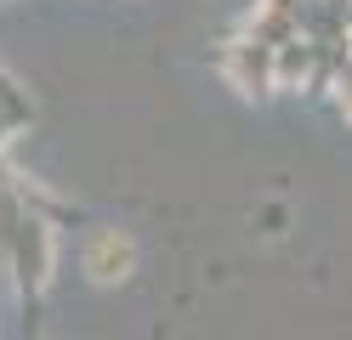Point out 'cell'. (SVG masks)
Wrapping results in <instances>:
<instances>
[{
  "instance_id": "277c9868",
  "label": "cell",
  "mask_w": 352,
  "mask_h": 340,
  "mask_svg": "<svg viewBox=\"0 0 352 340\" xmlns=\"http://www.w3.org/2000/svg\"><path fill=\"white\" fill-rule=\"evenodd\" d=\"M307 6H313V0H256V12H250V23H245V29L278 45V40L301 34V23H307Z\"/></svg>"
},
{
  "instance_id": "5b68a950",
  "label": "cell",
  "mask_w": 352,
  "mask_h": 340,
  "mask_svg": "<svg viewBox=\"0 0 352 340\" xmlns=\"http://www.w3.org/2000/svg\"><path fill=\"white\" fill-rule=\"evenodd\" d=\"M29 97H23V85H17L6 68H0V153H6V142H12V131H23L29 125Z\"/></svg>"
},
{
  "instance_id": "7a4b0ae2",
  "label": "cell",
  "mask_w": 352,
  "mask_h": 340,
  "mask_svg": "<svg viewBox=\"0 0 352 340\" xmlns=\"http://www.w3.org/2000/svg\"><path fill=\"white\" fill-rule=\"evenodd\" d=\"M222 80L228 91H239L245 102H261V97H273L278 91V74H273V40H261V34H233L222 45Z\"/></svg>"
},
{
  "instance_id": "3957f363",
  "label": "cell",
  "mask_w": 352,
  "mask_h": 340,
  "mask_svg": "<svg viewBox=\"0 0 352 340\" xmlns=\"http://www.w3.org/2000/svg\"><path fill=\"white\" fill-rule=\"evenodd\" d=\"M85 272H91V284H125L137 272V244L120 227H97L85 238Z\"/></svg>"
},
{
  "instance_id": "52a82bcc",
  "label": "cell",
  "mask_w": 352,
  "mask_h": 340,
  "mask_svg": "<svg viewBox=\"0 0 352 340\" xmlns=\"http://www.w3.org/2000/svg\"><path fill=\"white\" fill-rule=\"evenodd\" d=\"M324 6H336V12H352V0H324Z\"/></svg>"
},
{
  "instance_id": "ba28073f",
  "label": "cell",
  "mask_w": 352,
  "mask_h": 340,
  "mask_svg": "<svg viewBox=\"0 0 352 340\" xmlns=\"http://www.w3.org/2000/svg\"><path fill=\"white\" fill-rule=\"evenodd\" d=\"M346 29H352V12H346Z\"/></svg>"
},
{
  "instance_id": "6da1fadb",
  "label": "cell",
  "mask_w": 352,
  "mask_h": 340,
  "mask_svg": "<svg viewBox=\"0 0 352 340\" xmlns=\"http://www.w3.org/2000/svg\"><path fill=\"white\" fill-rule=\"evenodd\" d=\"M52 272H57V233H52L46 216H34L23 204L17 233H12V272H6V284L17 289L23 306H40V295L52 289Z\"/></svg>"
},
{
  "instance_id": "8992f818",
  "label": "cell",
  "mask_w": 352,
  "mask_h": 340,
  "mask_svg": "<svg viewBox=\"0 0 352 340\" xmlns=\"http://www.w3.org/2000/svg\"><path fill=\"white\" fill-rule=\"evenodd\" d=\"M329 91H336V108H341V120L352 125V45L336 57V68H329Z\"/></svg>"
}]
</instances>
